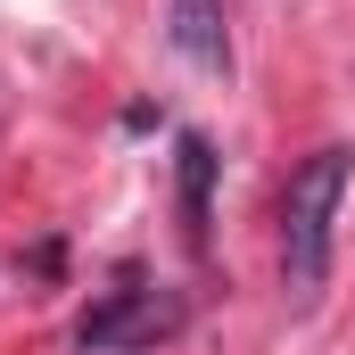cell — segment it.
Masks as SVG:
<instances>
[{
    "label": "cell",
    "mask_w": 355,
    "mask_h": 355,
    "mask_svg": "<svg viewBox=\"0 0 355 355\" xmlns=\"http://www.w3.org/2000/svg\"><path fill=\"white\" fill-rule=\"evenodd\" d=\"M166 42L198 75H232V33H223V0H166Z\"/></svg>",
    "instance_id": "3957f363"
},
{
    "label": "cell",
    "mask_w": 355,
    "mask_h": 355,
    "mask_svg": "<svg viewBox=\"0 0 355 355\" xmlns=\"http://www.w3.org/2000/svg\"><path fill=\"white\" fill-rule=\"evenodd\" d=\"M207 190H215V149L198 132H182V223H190V240H207Z\"/></svg>",
    "instance_id": "277c9868"
},
{
    "label": "cell",
    "mask_w": 355,
    "mask_h": 355,
    "mask_svg": "<svg viewBox=\"0 0 355 355\" xmlns=\"http://www.w3.org/2000/svg\"><path fill=\"white\" fill-rule=\"evenodd\" d=\"M347 182H355V149H314L289 174V190H281V272H289V297H314L322 289Z\"/></svg>",
    "instance_id": "6da1fadb"
},
{
    "label": "cell",
    "mask_w": 355,
    "mask_h": 355,
    "mask_svg": "<svg viewBox=\"0 0 355 355\" xmlns=\"http://www.w3.org/2000/svg\"><path fill=\"white\" fill-rule=\"evenodd\" d=\"M174 322H182V297H174V289H149V281H124V289H107V297L91 306L83 322H75V347H83V355L149 347V339H166Z\"/></svg>",
    "instance_id": "7a4b0ae2"
}]
</instances>
